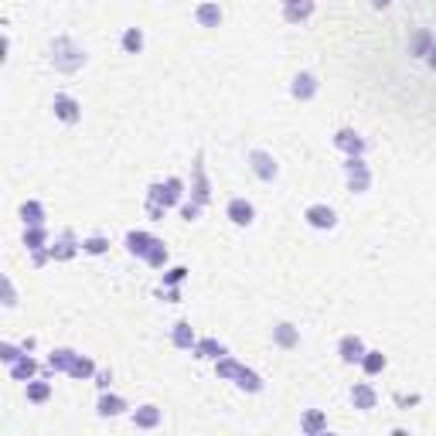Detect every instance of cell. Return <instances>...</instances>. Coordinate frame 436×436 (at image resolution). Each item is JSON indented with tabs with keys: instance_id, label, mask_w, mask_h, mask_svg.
Here are the masks:
<instances>
[{
	"instance_id": "cell-1",
	"label": "cell",
	"mask_w": 436,
	"mask_h": 436,
	"mask_svg": "<svg viewBox=\"0 0 436 436\" xmlns=\"http://www.w3.org/2000/svg\"><path fill=\"white\" fill-rule=\"evenodd\" d=\"M52 65L58 69V72H78L82 65H85V52L78 48L76 41L72 38H58L52 45Z\"/></svg>"
},
{
	"instance_id": "cell-2",
	"label": "cell",
	"mask_w": 436,
	"mask_h": 436,
	"mask_svg": "<svg viewBox=\"0 0 436 436\" xmlns=\"http://www.w3.org/2000/svg\"><path fill=\"white\" fill-rule=\"evenodd\" d=\"M147 198L157 202V205H164V208H181V202H184V181L181 178L157 181V184H150Z\"/></svg>"
},
{
	"instance_id": "cell-3",
	"label": "cell",
	"mask_w": 436,
	"mask_h": 436,
	"mask_svg": "<svg viewBox=\"0 0 436 436\" xmlns=\"http://www.w3.org/2000/svg\"><path fill=\"white\" fill-rule=\"evenodd\" d=\"M344 174H348V188H351L355 195H365V191H368L372 171H368L365 157H348V160H344Z\"/></svg>"
},
{
	"instance_id": "cell-4",
	"label": "cell",
	"mask_w": 436,
	"mask_h": 436,
	"mask_svg": "<svg viewBox=\"0 0 436 436\" xmlns=\"http://www.w3.org/2000/svg\"><path fill=\"white\" fill-rule=\"evenodd\" d=\"M249 167H253V174H256L259 181H266V184H273V181L280 178V164L273 160L269 150H253V154H249Z\"/></svg>"
},
{
	"instance_id": "cell-5",
	"label": "cell",
	"mask_w": 436,
	"mask_h": 436,
	"mask_svg": "<svg viewBox=\"0 0 436 436\" xmlns=\"http://www.w3.org/2000/svg\"><path fill=\"white\" fill-rule=\"evenodd\" d=\"M304 218H307L310 229H317V232H331V229H337V211H334L331 205H324V202L310 205L307 211H304Z\"/></svg>"
},
{
	"instance_id": "cell-6",
	"label": "cell",
	"mask_w": 436,
	"mask_h": 436,
	"mask_svg": "<svg viewBox=\"0 0 436 436\" xmlns=\"http://www.w3.org/2000/svg\"><path fill=\"white\" fill-rule=\"evenodd\" d=\"M225 218H229L232 225H239V229H249L256 222V208H253V202H246V198H232L229 205H225Z\"/></svg>"
},
{
	"instance_id": "cell-7",
	"label": "cell",
	"mask_w": 436,
	"mask_h": 436,
	"mask_svg": "<svg viewBox=\"0 0 436 436\" xmlns=\"http://www.w3.org/2000/svg\"><path fill=\"white\" fill-rule=\"evenodd\" d=\"M52 109H55V120H62V123H69V127L82 120V106H78V99L76 96H69V92H58Z\"/></svg>"
},
{
	"instance_id": "cell-8",
	"label": "cell",
	"mask_w": 436,
	"mask_h": 436,
	"mask_svg": "<svg viewBox=\"0 0 436 436\" xmlns=\"http://www.w3.org/2000/svg\"><path fill=\"white\" fill-rule=\"evenodd\" d=\"M365 341H361L358 334H344L341 341H337V358L344 361V365H361V358H365Z\"/></svg>"
},
{
	"instance_id": "cell-9",
	"label": "cell",
	"mask_w": 436,
	"mask_h": 436,
	"mask_svg": "<svg viewBox=\"0 0 436 436\" xmlns=\"http://www.w3.org/2000/svg\"><path fill=\"white\" fill-rule=\"evenodd\" d=\"M334 147H337L344 157H365V140H361L351 127H341L334 133Z\"/></svg>"
},
{
	"instance_id": "cell-10",
	"label": "cell",
	"mask_w": 436,
	"mask_h": 436,
	"mask_svg": "<svg viewBox=\"0 0 436 436\" xmlns=\"http://www.w3.org/2000/svg\"><path fill=\"white\" fill-rule=\"evenodd\" d=\"M191 178H195V184H191V198H195L198 205H208V202H211V184H208V178H205V160H202V154L195 157Z\"/></svg>"
},
{
	"instance_id": "cell-11",
	"label": "cell",
	"mask_w": 436,
	"mask_h": 436,
	"mask_svg": "<svg viewBox=\"0 0 436 436\" xmlns=\"http://www.w3.org/2000/svg\"><path fill=\"white\" fill-rule=\"evenodd\" d=\"M191 355H195V358H202V361H218V358H225V355H229V348H225L218 337H198V341H195V348H191Z\"/></svg>"
},
{
	"instance_id": "cell-12",
	"label": "cell",
	"mask_w": 436,
	"mask_h": 436,
	"mask_svg": "<svg viewBox=\"0 0 436 436\" xmlns=\"http://www.w3.org/2000/svg\"><path fill=\"white\" fill-rule=\"evenodd\" d=\"M317 89H321V85H317V78L310 76V72H297L293 82H290V96L300 99V103H310V99L317 96Z\"/></svg>"
},
{
	"instance_id": "cell-13",
	"label": "cell",
	"mask_w": 436,
	"mask_h": 436,
	"mask_svg": "<svg viewBox=\"0 0 436 436\" xmlns=\"http://www.w3.org/2000/svg\"><path fill=\"white\" fill-rule=\"evenodd\" d=\"M129 406H127V399L123 395H116V392H99V402H96V412L103 416V419H113V416H123Z\"/></svg>"
},
{
	"instance_id": "cell-14",
	"label": "cell",
	"mask_w": 436,
	"mask_h": 436,
	"mask_svg": "<svg viewBox=\"0 0 436 436\" xmlns=\"http://www.w3.org/2000/svg\"><path fill=\"white\" fill-rule=\"evenodd\" d=\"M351 406L361 409V412H372L379 406V392H375L368 382H355L351 385Z\"/></svg>"
},
{
	"instance_id": "cell-15",
	"label": "cell",
	"mask_w": 436,
	"mask_h": 436,
	"mask_svg": "<svg viewBox=\"0 0 436 436\" xmlns=\"http://www.w3.org/2000/svg\"><path fill=\"white\" fill-rule=\"evenodd\" d=\"M78 249H82V242H76V235L72 232H65L58 242H52L48 246V253H52V262H69V259L76 256Z\"/></svg>"
},
{
	"instance_id": "cell-16",
	"label": "cell",
	"mask_w": 436,
	"mask_h": 436,
	"mask_svg": "<svg viewBox=\"0 0 436 436\" xmlns=\"http://www.w3.org/2000/svg\"><path fill=\"white\" fill-rule=\"evenodd\" d=\"M129 419H133V426H136V430H157V426L164 423V412L147 402V406H140V409L133 412Z\"/></svg>"
},
{
	"instance_id": "cell-17",
	"label": "cell",
	"mask_w": 436,
	"mask_h": 436,
	"mask_svg": "<svg viewBox=\"0 0 436 436\" xmlns=\"http://www.w3.org/2000/svg\"><path fill=\"white\" fill-rule=\"evenodd\" d=\"M222 17H225V14H222V7H218L215 0H205V3L195 7V21L202 27H218L222 24Z\"/></svg>"
},
{
	"instance_id": "cell-18",
	"label": "cell",
	"mask_w": 436,
	"mask_h": 436,
	"mask_svg": "<svg viewBox=\"0 0 436 436\" xmlns=\"http://www.w3.org/2000/svg\"><path fill=\"white\" fill-rule=\"evenodd\" d=\"M150 246H154V235L150 232H143V229H133L127 232V249H129V256H147L150 253Z\"/></svg>"
},
{
	"instance_id": "cell-19",
	"label": "cell",
	"mask_w": 436,
	"mask_h": 436,
	"mask_svg": "<svg viewBox=\"0 0 436 436\" xmlns=\"http://www.w3.org/2000/svg\"><path fill=\"white\" fill-rule=\"evenodd\" d=\"M7 372H10L14 382H31V379L38 375V361L31 358V355H21L14 365H7Z\"/></svg>"
},
{
	"instance_id": "cell-20",
	"label": "cell",
	"mask_w": 436,
	"mask_h": 436,
	"mask_svg": "<svg viewBox=\"0 0 436 436\" xmlns=\"http://www.w3.org/2000/svg\"><path fill=\"white\" fill-rule=\"evenodd\" d=\"M171 341H174V348H181V351H191L195 341H198V334H195V328H191L188 321H178V324L171 328Z\"/></svg>"
},
{
	"instance_id": "cell-21",
	"label": "cell",
	"mask_w": 436,
	"mask_h": 436,
	"mask_svg": "<svg viewBox=\"0 0 436 436\" xmlns=\"http://www.w3.org/2000/svg\"><path fill=\"white\" fill-rule=\"evenodd\" d=\"M273 344H276V348H286V351L297 348V344H300V328H293V324H286V321L276 324V328H273Z\"/></svg>"
},
{
	"instance_id": "cell-22",
	"label": "cell",
	"mask_w": 436,
	"mask_h": 436,
	"mask_svg": "<svg viewBox=\"0 0 436 436\" xmlns=\"http://www.w3.org/2000/svg\"><path fill=\"white\" fill-rule=\"evenodd\" d=\"M310 14H314V0H293V3H283V17H286L290 24L307 21Z\"/></svg>"
},
{
	"instance_id": "cell-23",
	"label": "cell",
	"mask_w": 436,
	"mask_h": 436,
	"mask_svg": "<svg viewBox=\"0 0 436 436\" xmlns=\"http://www.w3.org/2000/svg\"><path fill=\"white\" fill-rule=\"evenodd\" d=\"M24 395H27V402H34V406H45V402L52 399V382L31 379V382H24Z\"/></svg>"
},
{
	"instance_id": "cell-24",
	"label": "cell",
	"mask_w": 436,
	"mask_h": 436,
	"mask_svg": "<svg viewBox=\"0 0 436 436\" xmlns=\"http://www.w3.org/2000/svg\"><path fill=\"white\" fill-rule=\"evenodd\" d=\"M300 430L307 436H317V433H324L328 430V416L321 409H307L304 412V419H300Z\"/></svg>"
},
{
	"instance_id": "cell-25",
	"label": "cell",
	"mask_w": 436,
	"mask_h": 436,
	"mask_svg": "<svg viewBox=\"0 0 436 436\" xmlns=\"http://www.w3.org/2000/svg\"><path fill=\"white\" fill-rule=\"evenodd\" d=\"M21 222L27 225H45V205L41 202H34V198H27L24 205H21Z\"/></svg>"
},
{
	"instance_id": "cell-26",
	"label": "cell",
	"mask_w": 436,
	"mask_h": 436,
	"mask_svg": "<svg viewBox=\"0 0 436 436\" xmlns=\"http://www.w3.org/2000/svg\"><path fill=\"white\" fill-rule=\"evenodd\" d=\"M76 355H78V351H72V348H55L52 355H48V368H52V372H65V375H69V368H72Z\"/></svg>"
},
{
	"instance_id": "cell-27",
	"label": "cell",
	"mask_w": 436,
	"mask_h": 436,
	"mask_svg": "<svg viewBox=\"0 0 436 436\" xmlns=\"http://www.w3.org/2000/svg\"><path fill=\"white\" fill-rule=\"evenodd\" d=\"M120 45H123V52H127V55H140V52H143V45H147V38H143V31H140V27H127V31H123V38H120Z\"/></svg>"
},
{
	"instance_id": "cell-28",
	"label": "cell",
	"mask_w": 436,
	"mask_h": 436,
	"mask_svg": "<svg viewBox=\"0 0 436 436\" xmlns=\"http://www.w3.org/2000/svg\"><path fill=\"white\" fill-rule=\"evenodd\" d=\"M235 385L242 388V392H249V395H256V392H262V379H259L253 368H239V375H235Z\"/></svg>"
},
{
	"instance_id": "cell-29",
	"label": "cell",
	"mask_w": 436,
	"mask_h": 436,
	"mask_svg": "<svg viewBox=\"0 0 436 436\" xmlns=\"http://www.w3.org/2000/svg\"><path fill=\"white\" fill-rule=\"evenodd\" d=\"M24 246H27V253L45 249V246H48V229H45V225H27L24 229Z\"/></svg>"
},
{
	"instance_id": "cell-30",
	"label": "cell",
	"mask_w": 436,
	"mask_h": 436,
	"mask_svg": "<svg viewBox=\"0 0 436 436\" xmlns=\"http://www.w3.org/2000/svg\"><path fill=\"white\" fill-rule=\"evenodd\" d=\"M385 365H388V358H385L382 351H365V358H361V372L372 379V375H382Z\"/></svg>"
},
{
	"instance_id": "cell-31",
	"label": "cell",
	"mask_w": 436,
	"mask_h": 436,
	"mask_svg": "<svg viewBox=\"0 0 436 436\" xmlns=\"http://www.w3.org/2000/svg\"><path fill=\"white\" fill-rule=\"evenodd\" d=\"M69 375H72V379H82V382H85V379H92V375H96V361L85 358V355H76L72 368H69Z\"/></svg>"
},
{
	"instance_id": "cell-32",
	"label": "cell",
	"mask_w": 436,
	"mask_h": 436,
	"mask_svg": "<svg viewBox=\"0 0 436 436\" xmlns=\"http://www.w3.org/2000/svg\"><path fill=\"white\" fill-rule=\"evenodd\" d=\"M239 368H242V361H235L232 355H225V358L215 361V375H218V379H225V382H235Z\"/></svg>"
},
{
	"instance_id": "cell-33",
	"label": "cell",
	"mask_w": 436,
	"mask_h": 436,
	"mask_svg": "<svg viewBox=\"0 0 436 436\" xmlns=\"http://www.w3.org/2000/svg\"><path fill=\"white\" fill-rule=\"evenodd\" d=\"M143 262H147L150 269H164V262H167V246H164L160 239H154V246H150V253L143 256Z\"/></svg>"
},
{
	"instance_id": "cell-34",
	"label": "cell",
	"mask_w": 436,
	"mask_h": 436,
	"mask_svg": "<svg viewBox=\"0 0 436 436\" xmlns=\"http://www.w3.org/2000/svg\"><path fill=\"white\" fill-rule=\"evenodd\" d=\"M106 249H109V239H103V235H89V239H82V253H85V256H103Z\"/></svg>"
},
{
	"instance_id": "cell-35",
	"label": "cell",
	"mask_w": 436,
	"mask_h": 436,
	"mask_svg": "<svg viewBox=\"0 0 436 436\" xmlns=\"http://www.w3.org/2000/svg\"><path fill=\"white\" fill-rule=\"evenodd\" d=\"M21 355H27L24 348H17V344H10V341H3V344H0V361H3V365H14Z\"/></svg>"
},
{
	"instance_id": "cell-36",
	"label": "cell",
	"mask_w": 436,
	"mask_h": 436,
	"mask_svg": "<svg viewBox=\"0 0 436 436\" xmlns=\"http://www.w3.org/2000/svg\"><path fill=\"white\" fill-rule=\"evenodd\" d=\"M188 280V269L184 266H174V269H167L164 273V286H178V283Z\"/></svg>"
},
{
	"instance_id": "cell-37",
	"label": "cell",
	"mask_w": 436,
	"mask_h": 436,
	"mask_svg": "<svg viewBox=\"0 0 436 436\" xmlns=\"http://www.w3.org/2000/svg\"><path fill=\"white\" fill-rule=\"evenodd\" d=\"M202 208L205 205H198L195 198H191V202H181V215H184V222H195V218L202 215Z\"/></svg>"
},
{
	"instance_id": "cell-38",
	"label": "cell",
	"mask_w": 436,
	"mask_h": 436,
	"mask_svg": "<svg viewBox=\"0 0 436 436\" xmlns=\"http://www.w3.org/2000/svg\"><path fill=\"white\" fill-rule=\"evenodd\" d=\"M92 382H96V388H99V392H106V388L113 385V372H109V368H96Z\"/></svg>"
},
{
	"instance_id": "cell-39",
	"label": "cell",
	"mask_w": 436,
	"mask_h": 436,
	"mask_svg": "<svg viewBox=\"0 0 436 436\" xmlns=\"http://www.w3.org/2000/svg\"><path fill=\"white\" fill-rule=\"evenodd\" d=\"M0 286H3V307H14V304H17V293H14V283H10V276H3Z\"/></svg>"
},
{
	"instance_id": "cell-40",
	"label": "cell",
	"mask_w": 436,
	"mask_h": 436,
	"mask_svg": "<svg viewBox=\"0 0 436 436\" xmlns=\"http://www.w3.org/2000/svg\"><path fill=\"white\" fill-rule=\"evenodd\" d=\"M164 211H167V208L157 205V202H150V198H147V215H150V222H160V218H164Z\"/></svg>"
},
{
	"instance_id": "cell-41",
	"label": "cell",
	"mask_w": 436,
	"mask_h": 436,
	"mask_svg": "<svg viewBox=\"0 0 436 436\" xmlns=\"http://www.w3.org/2000/svg\"><path fill=\"white\" fill-rule=\"evenodd\" d=\"M48 259H52V253H48V246H45V249H34V253H31V262H34V266H45Z\"/></svg>"
},
{
	"instance_id": "cell-42",
	"label": "cell",
	"mask_w": 436,
	"mask_h": 436,
	"mask_svg": "<svg viewBox=\"0 0 436 436\" xmlns=\"http://www.w3.org/2000/svg\"><path fill=\"white\" fill-rule=\"evenodd\" d=\"M416 52L423 55V58L430 55V34H419V38H416Z\"/></svg>"
},
{
	"instance_id": "cell-43",
	"label": "cell",
	"mask_w": 436,
	"mask_h": 436,
	"mask_svg": "<svg viewBox=\"0 0 436 436\" xmlns=\"http://www.w3.org/2000/svg\"><path fill=\"white\" fill-rule=\"evenodd\" d=\"M426 65H430V69H433V72H436V45H433V48H430V55H426Z\"/></svg>"
},
{
	"instance_id": "cell-44",
	"label": "cell",
	"mask_w": 436,
	"mask_h": 436,
	"mask_svg": "<svg viewBox=\"0 0 436 436\" xmlns=\"http://www.w3.org/2000/svg\"><path fill=\"white\" fill-rule=\"evenodd\" d=\"M372 3H375V7H379V10H382V7H388V3H392V0H372Z\"/></svg>"
},
{
	"instance_id": "cell-45",
	"label": "cell",
	"mask_w": 436,
	"mask_h": 436,
	"mask_svg": "<svg viewBox=\"0 0 436 436\" xmlns=\"http://www.w3.org/2000/svg\"><path fill=\"white\" fill-rule=\"evenodd\" d=\"M283 3H293V0H283Z\"/></svg>"
}]
</instances>
